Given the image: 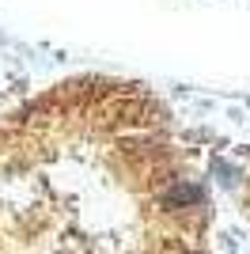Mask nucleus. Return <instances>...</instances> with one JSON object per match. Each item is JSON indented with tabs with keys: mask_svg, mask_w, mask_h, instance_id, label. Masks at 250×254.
<instances>
[{
	"mask_svg": "<svg viewBox=\"0 0 250 254\" xmlns=\"http://www.w3.org/2000/svg\"><path fill=\"white\" fill-rule=\"evenodd\" d=\"M171 201H178V205H197L201 201V186H175V190H171Z\"/></svg>",
	"mask_w": 250,
	"mask_h": 254,
	"instance_id": "1",
	"label": "nucleus"
}]
</instances>
